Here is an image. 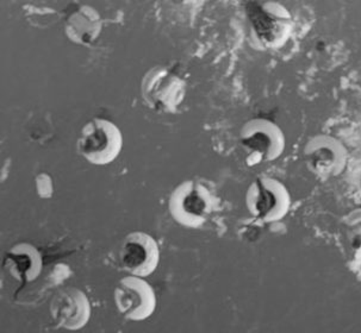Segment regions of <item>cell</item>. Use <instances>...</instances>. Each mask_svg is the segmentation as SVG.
Returning <instances> with one entry per match:
<instances>
[{
	"label": "cell",
	"instance_id": "cell-1",
	"mask_svg": "<svg viewBox=\"0 0 361 333\" xmlns=\"http://www.w3.org/2000/svg\"><path fill=\"white\" fill-rule=\"evenodd\" d=\"M186 82L183 77L164 65L148 69L140 84V93L147 108L157 113H177L186 96Z\"/></svg>",
	"mask_w": 361,
	"mask_h": 333
},
{
	"label": "cell",
	"instance_id": "cell-2",
	"mask_svg": "<svg viewBox=\"0 0 361 333\" xmlns=\"http://www.w3.org/2000/svg\"><path fill=\"white\" fill-rule=\"evenodd\" d=\"M75 148L91 165H108L122 153L123 134L111 120L93 118L81 127Z\"/></svg>",
	"mask_w": 361,
	"mask_h": 333
},
{
	"label": "cell",
	"instance_id": "cell-3",
	"mask_svg": "<svg viewBox=\"0 0 361 333\" xmlns=\"http://www.w3.org/2000/svg\"><path fill=\"white\" fill-rule=\"evenodd\" d=\"M214 210L212 191L195 180L183 181L169 199V211L174 222L188 229L203 226Z\"/></svg>",
	"mask_w": 361,
	"mask_h": 333
},
{
	"label": "cell",
	"instance_id": "cell-4",
	"mask_svg": "<svg viewBox=\"0 0 361 333\" xmlns=\"http://www.w3.org/2000/svg\"><path fill=\"white\" fill-rule=\"evenodd\" d=\"M240 143L247 153V163L272 162L284 153L286 138L281 127L269 119L254 118L243 124Z\"/></svg>",
	"mask_w": 361,
	"mask_h": 333
},
{
	"label": "cell",
	"instance_id": "cell-5",
	"mask_svg": "<svg viewBox=\"0 0 361 333\" xmlns=\"http://www.w3.org/2000/svg\"><path fill=\"white\" fill-rule=\"evenodd\" d=\"M250 27L257 42L269 49H278L291 37L293 18L291 12L278 1H262L250 10Z\"/></svg>",
	"mask_w": 361,
	"mask_h": 333
},
{
	"label": "cell",
	"instance_id": "cell-6",
	"mask_svg": "<svg viewBox=\"0 0 361 333\" xmlns=\"http://www.w3.org/2000/svg\"><path fill=\"white\" fill-rule=\"evenodd\" d=\"M245 203L254 218L269 224L286 217L291 207V194L277 179L259 177L247 189Z\"/></svg>",
	"mask_w": 361,
	"mask_h": 333
},
{
	"label": "cell",
	"instance_id": "cell-7",
	"mask_svg": "<svg viewBox=\"0 0 361 333\" xmlns=\"http://www.w3.org/2000/svg\"><path fill=\"white\" fill-rule=\"evenodd\" d=\"M114 303L123 318L143 322L157 310V295L145 277L129 274L116 284Z\"/></svg>",
	"mask_w": 361,
	"mask_h": 333
},
{
	"label": "cell",
	"instance_id": "cell-8",
	"mask_svg": "<svg viewBox=\"0 0 361 333\" xmlns=\"http://www.w3.org/2000/svg\"><path fill=\"white\" fill-rule=\"evenodd\" d=\"M345 144L331 134H316L304 146L303 158L307 169L317 177H335L347 165Z\"/></svg>",
	"mask_w": 361,
	"mask_h": 333
},
{
	"label": "cell",
	"instance_id": "cell-9",
	"mask_svg": "<svg viewBox=\"0 0 361 333\" xmlns=\"http://www.w3.org/2000/svg\"><path fill=\"white\" fill-rule=\"evenodd\" d=\"M119 265L130 275L148 277L158 269L160 248L155 238L143 231L128 234L119 246Z\"/></svg>",
	"mask_w": 361,
	"mask_h": 333
},
{
	"label": "cell",
	"instance_id": "cell-10",
	"mask_svg": "<svg viewBox=\"0 0 361 333\" xmlns=\"http://www.w3.org/2000/svg\"><path fill=\"white\" fill-rule=\"evenodd\" d=\"M49 308L55 324L67 331L84 329L92 315V307L87 295L77 287L60 289L51 298Z\"/></svg>",
	"mask_w": 361,
	"mask_h": 333
},
{
	"label": "cell",
	"instance_id": "cell-11",
	"mask_svg": "<svg viewBox=\"0 0 361 333\" xmlns=\"http://www.w3.org/2000/svg\"><path fill=\"white\" fill-rule=\"evenodd\" d=\"M66 37L77 46H89L97 42L103 31V20L91 5H78L66 17L63 25Z\"/></svg>",
	"mask_w": 361,
	"mask_h": 333
},
{
	"label": "cell",
	"instance_id": "cell-12",
	"mask_svg": "<svg viewBox=\"0 0 361 333\" xmlns=\"http://www.w3.org/2000/svg\"><path fill=\"white\" fill-rule=\"evenodd\" d=\"M4 269L17 281L31 284L42 274V253L30 243H17L5 253Z\"/></svg>",
	"mask_w": 361,
	"mask_h": 333
},
{
	"label": "cell",
	"instance_id": "cell-13",
	"mask_svg": "<svg viewBox=\"0 0 361 333\" xmlns=\"http://www.w3.org/2000/svg\"><path fill=\"white\" fill-rule=\"evenodd\" d=\"M345 229L350 243L355 248H361V210L350 212L345 218Z\"/></svg>",
	"mask_w": 361,
	"mask_h": 333
},
{
	"label": "cell",
	"instance_id": "cell-14",
	"mask_svg": "<svg viewBox=\"0 0 361 333\" xmlns=\"http://www.w3.org/2000/svg\"><path fill=\"white\" fill-rule=\"evenodd\" d=\"M35 188L37 196L41 199H50L54 196V181L48 172H39L35 177Z\"/></svg>",
	"mask_w": 361,
	"mask_h": 333
}]
</instances>
